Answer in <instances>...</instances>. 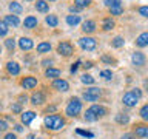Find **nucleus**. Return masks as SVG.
Returning <instances> with one entry per match:
<instances>
[{
    "label": "nucleus",
    "instance_id": "f257e3e1",
    "mask_svg": "<svg viewBox=\"0 0 148 139\" xmlns=\"http://www.w3.org/2000/svg\"><path fill=\"white\" fill-rule=\"evenodd\" d=\"M108 113V110L102 105H91L90 108L85 111V120L88 122H94L99 118H103V116Z\"/></svg>",
    "mask_w": 148,
    "mask_h": 139
},
{
    "label": "nucleus",
    "instance_id": "f03ea898",
    "mask_svg": "<svg viewBox=\"0 0 148 139\" xmlns=\"http://www.w3.org/2000/svg\"><path fill=\"white\" fill-rule=\"evenodd\" d=\"M45 127L53 131H59L65 127V119L60 114H49L45 118Z\"/></svg>",
    "mask_w": 148,
    "mask_h": 139
},
{
    "label": "nucleus",
    "instance_id": "7ed1b4c3",
    "mask_svg": "<svg viewBox=\"0 0 148 139\" xmlns=\"http://www.w3.org/2000/svg\"><path fill=\"white\" fill-rule=\"evenodd\" d=\"M82 111V102L79 97H71L66 105V110H65V113H66L69 118H76L77 114H80Z\"/></svg>",
    "mask_w": 148,
    "mask_h": 139
},
{
    "label": "nucleus",
    "instance_id": "20e7f679",
    "mask_svg": "<svg viewBox=\"0 0 148 139\" xmlns=\"http://www.w3.org/2000/svg\"><path fill=\"white\" fill-rule=\"evenodd\" d=\"M100 94H102L100 88L91 87V88H88V90L83 93V99H85L86 102H96L97 99H99V96H100Z\"/></svg>",
    "mask_w": 148,
    "mask_h": 139
},
{
    "label": "nucleus",
    "instance_id": "39448f33",
    "mask_svg": "<svg viewBox=\"0 0 148 139\" xmlns=\"http://www.w3.org/2000/svg\"><path fill=\"white\" fill-rule=\"evenodd\" d=\"M57 53L60 56L68 57V56H71L74 53V48H73V45L69 43V42H60V43L57 45Z\"/></svg>",
    "mask_w": 148,
    "mask_h": 139
},
{
    "label": "nucleus",
    "instance_id": "423d86ee",
    "mask_svg": "<svg viewBox=\"0 0 148 139\" xmlns=\"http://www.w3.org/2000/svg\"><path fill=\"white\" fill-rule=\"evenodd\" d=\"M79 43H80V46L86 51H92V50H96V46H97V42H96V39H92V37H82V39H79Z\"/></svg>",
    "mask_w": 148,
    "mask_h": 139
},
{
    "label": "nucleus",
    "instance_id": "0eeeda50",
    "mask_svg": "<svg viewBox=\"0 0 148 139\" xmlns=\"http://www.w3.org/2000/svg\"><path fill=\"white\" fill-rule=\"evenodd\" d=\"M122 102H123V105H127V107H136V104L139 102V97L134 94L133 91H128L123 94Z\"/></svg>",
    "mask_w": 148,
    "mask_h": 139
},
{
    "label": "nucleus",
    "instance_id": "6e6552de",
    "mask_svg": "<svg viewBox=\"0 0 148 139\" xmlns=\"http://www.w3.org/2000/svg\"><path fill=\"white\" fill-rule=\"evenodd\" d=\"M20 85L25 88V90H32V88L37 87V77L34 76H26L20 81Z\"/></svg>",
    "mask_w": 148,
    "mask_h": 139
},
{
    "label": "nucleus",
    "instance_id": "1a4fd4ad",
    "mask_svg": "<svg viewBox=\"0 0 148 139\" xmlns=\"http://www.w3.org/2000/svg\"><path fill=\"white\" fill-rule=\"evenodd\" d=\"M53 88L57 90V91H68L69 90V83L66 81H63V79H54Z\"/></svg>",
    "mask_w": 148,
    "mask_h": 139
},
{
    "label": "nucleus",
    "instance_id": "9d476101",
    "mask_svg": "<svg viewBox=\"0 0 148 139\" xmlns=\"http://www.w3.org/2000/svg\"><path fill=\"white\" fill-rule=\"evenodd\" d=\"M134 134L137 138H148V125H143V124H137L134 127Z\"/></svg>",
    "mask_w": 148,
    "mask_h": 139
},
{
    "label": "nucleus",
    "instance_id": "9b49d317",
    "mask_svg": "<svg viewBox=\"0 0 148 139\" xmlns=\"http://www.w3.org/2000/svg\"><path fill=\"white\" fill-rule=\"evenodd\" d=\"M18 46H20V50H23V51H29V50H32L34 43H32V40L29 37H22V39L18 40Z\"/></svg>",
    "mask_w": 148,
    "mask_h": 139
},
{
    "label": "nucleus",
    "instance_id": "f8f14e48",
    "mask_svg": "<svg viewBox=\"0 0 148 139\" xmlns=\"http://www.w3.org/2000/svg\"><path fill=\"white\" fill-rule=\"evenodd\" d=\"M6 71L11 74V76H18V74H20V65L17 62H8L6 63Z\"/></svg>",
    "mask_w": 148,
    "mask_h": 139
},
{
    "label": "nucleus",
    "instance_id": "ddd939ff",
    "mask_svg": "<svg viewBox=\"0 0 148 139\" xmlns=\"http://www.w3.org/2000/svg\"><path fill=\"white\" fill-rule=\"evenodd\" d=\"M131 60H133L134 65H137V67H142V65H145V56H143L140 51H136V53H133Z\"/></svg>",
    "mask_w": 148,
    "mask_h": 139
},
{
    "label": "nucleus",
    "instance_id": "4468645a",
    "mask_svg": "<svg viewBox=\"0 0 148 139\" xmlns=\"http://www.w3.org/2000/svg\"><path fill=\"white\" fill-rule=\"evenodd\" d=\"M45 102V94L42 91H36V93H32V96H31V104H34V105H42Z\"/></svg>",
    "mask_w": 148,
    "mask_h": 139
},
{
    "label": "nucleus",
    "instance_id": "2eb2a0df",
    "mask_svg": "<svg viewBox=\"0 0 148 139\" xmlns=\"http://www.w3.org/2000/svg\"><path fill=\"white\" fill-rule=\"evenodd\" d=\"M82 31L86 32V34H91V32L96 31V22L94 20H86L82 23Z\"/></svg>",
    "mask_w": 148,
    "mask_h": 139
},
{
    "label": "nucleus",
    "instance_id": "dca6fc26",
    "mask_svg": "<svg viewBox=\"0 0 148 139\" xmlns=\"http://www.w3.org/2000/svg\"><path fill=\"white\" fill-rule=\"evenodd\" d=\"M37 23H39L37 17H34V16H28V17L25 19V22H23V26H25L26 30H32V28L37 26Z\"/></svg>",
    "mask_w": 148,
    "mask_h": 139
},
{
    "label": "nucleus",
    "instance_id": "f3484780",
    "mask_svg": "<svg viewBox=\"0 0 148 139\" xmlns=\"http://www.w3.org/2000/svg\"><path fill=\"white\" fill-rule=\"evenodd\" d=\"M5 22H6V25L8 26H18L20 25V20H18V17L16 16V14H9V16L5 17Z\"/></svg>",
    "mask_w": 148,
    "mask_h": 139
},
{
    "label": "nucleus",
    "instance_id": "a211bd4d",
    "mask_svg": "<svg viewBox=\"0 0 148 139\" xmlns=\"http://www.w3.org/2000/svg\"><path fill=\"white\" fill-rule=\"evenodd\" d=\"M136 45L139 46V48H145V46H148V32H142V34L137 37Z\"/></svg>",
    "mask_w": 148,
    "mask_h": 139
},
{
    "label": "nucleus",
    "instance_id": "6ab92c4d",
    "mask_svg": "<svg viewBox=\"0 0 148 139\" xmlns=\"http://www.w3.org/2000/svg\"><path fill=\"white\" fill-rule=\"evenodd\" d=\"M36 9L40 12H46L49 9V3L46 2V0H37L36 2Z\"/></svg>",
    "mask_w": 148,
    "mask_h": 139
},
{
    "label": "nucleus",
    "instance_id": "aec40b11",
    "mask_svg": "<svg viewBox=\"0 0 148 139\" xmlns=\"http://www.w3.org/2000/svg\"><path fill=\"white\" fill-rule=\"evenodd\" d=\"M36 118V113L34 111H25V113L22 114V122L25 124V125H29L31 124V120Z\"/></svg>",
    "mask_w": 148,
    "mask_h": 139
},
{
    "label": "nucleus",
    "instance_id": "412c9836",
    "mask_svg": "<svg viewBox=\"0 0 148 139\" xmlns=\"http://www.w3.org/2000/svg\"><path fill=\"white\" fill-rule=\"evenodd\" d=\"M114 20L111 17H106V19H103V22H102V28H103L105 31H110V30H113L114 28Z\"/></svg>",
    "mask_w": 148,
    "mask_h": 139
},
{
    "label": "nucleus",
    "instance_id": "4be33fe9",
    "mask_svg": "<svg viewBox=\"0 0 148 139\" xmlns=\"http://www.w3.org/2000/svg\"><path fill=\"white\" fill-rule=\"evenodd\" d=\"M51 51V43L48 42H40L37 45V53H49Z\"/></svg>",
    "mask_w": 148,
    "mask_h": 139
},
{
    "label": "nucleus",
    "instance_id": "5701e85b",
    "mask_svg": "<svg viewBox=\"0 0 148 139\" xmlns=\"http://www.w3.org/2000/svg\"><path fill=\"white\" fill-rule=\"evenodd\" d=\"M9 11H11L12 14H20V12L23 11V8H22V5H20V3L11 2V3H9Z\"/></svg>",
    "mask_w": 148,
    "mask_h": 139
},
{
    "label": "nucleus",
    "instance_id": "b1692460",
    "mask_svg": "<svg viewBox=\"0 0 148 139\" xmlns=\"http://www.w3.org/2000/svg\"><path fill=\"white\" fill-rule=\"evenodd\" d=\"M66 23L69 26H76V25H79V23H80V16H68L66 17Z\"/></svg>",
    "mask_w": 148,
    "mask_h": 139
},
{
    "label": "nucleus",
    "instance_id": "393cba45",
    "mask_svg": "<svg viewBox=\"0 0 148 139\" xmlns=\"http://www.w3.org/2000/svg\"><path fill=\"white\" fill-rule=\"evenodd\" d=\"M45 74H46V77H59L60 76V70L59 68H48L45 71Z\"/></svg>",
    "mask_w": 148,
    "mask_h": 139
},
{
    "label": "nucleus",
    "instance_id": "a878e982",
    "mask_svg": "<svg viewBox=\"0 0 148 139\" xmlns=\"http://www.w3.org/2000/svg\"><path fill=\"white\" fill-rule=\"evenodd\" d=\"M46 23H48L49 26L56 28V26L59 25V19L56 17V16H53V14H51V16H46Z\"/></svg>",
    "mask_w": 148,
    "mask_h": 139
},
{
    "label": "nucleus",
    "instance_id": "bb28decb",
    "mask_svg": "<svg viewBox=\"0 0 148 139\" xmlns=\"http://www.w3.org/2000/svg\"><path fill=\"white\" fill-rule=\"evenodd\" d=\"M111 45H113L114 48H120V46H123V45H125V40H123V37H120V36L114 37V39H113V42H111Z\"/></svg>",
    "mask_w": 148,
    "mask_h": 139
},
{
    "label": "nucleus",
    "instance_id": "cd10ccee",
    "mask_svg": "<svg viewBox=\"0 0 148 139\" xmlns=\"http://www.w3.org/2000/svg\"><path fill=\"white\" fill-rule=\"evenodd\" d=\"M116 122L117 124H128L130 122V118H128V114H117L116 116Z\"/></svg>",
    "mask_w": 148,
    "mask_h": 139
},
{
    "label": "nucleus",
    "instance_id": "c85d7f7f",
    "mask_svg": "<svg viewBox=\"0 0 148 139\" xmlns=\"http://www.w3.org/2000/svg\"><path fill=\"white\" fill-rule=\"evenodd\" d=\"M8 31H9V28H8V25H6V22H5V20H0V37L6 36Z\"/></svg>",
    "mask_w": 148,
    "mask_h": 139
},
{
    "label": "nucleus",
    "instance_id": "c756f323",
    "mask_svg": "<svg viewBox=\"0 0 148 139\" xmlns=\"http://www.w3.org/2000/svg\"><path fill=\"white\" fill-rule=\"evenodd\" d=\"M103 3H105L108 8H113V6H122V0H103Z\"/></svg>",
    "mask_w": 148,
    "mask_h": 139
},
{
    "label": "nucleus",
    "instance_id": "7c9ffc66",
    "mask_svg": "<svg viewBox=\"0 0 148 139\" xmlns=\"http://www.w3.org/2000/svg\"><path fill=\"white\" fill-rule=\"evenodd\" d=\"M80 81H82V83H86V85H92V83H94V77L90 76V74H83V76L80 77Z\"/></svg>",
    "mask_w": 148,
    "mask_h": 139
},
{
    "label": "nucleus",
    "instance_id": "2f4dec72",
    "mask_svg": "<svg viewBox=\"0 0 148 139\" xmlns=\"http://www.w3.org/2000/svg\"><path fill=\"white\" fill-rule=\"evenodd\" d=\"M74 5L79 8H86L91 5V0H74Z\"/></svg>",
    "mask_w": 148,
    "mask_h": 139
},
{
    "label": "nucleus",
    "instance_id": "473e14b6",
    "mask_svg": "<svg viewBox=\"0 0 148 139\" xmlns=\"http://www.w3.org/2000/svg\"><path fill=\"white\" fill-rule=\"evenodd\" d=\"M110 12H111V16H120V14H123V8L122 6H113V8H110Z\"/></svg>",
    "mask_w": 148,
    "mask_h": 139
},
{
    "label": "nucleus",
    "instance_id": "72a5a7b5",
    "mask_svg": "<svg viewBox=\"0 0 148 139\" xmlns=\"http://www.w3.org/2000/svg\"><path fill=\"white\" fill-rule=\"evenodd\" d=\"M100 77H103L105 81H110V79L113 77V71H111V70H102V71H100Z\"/></svg>",
    "mask_w": 148,
    "mask_h": 139
},
{
    "label": "nucleus",
    "instance_id": "f704fd0d",
    "mask_svg": "<svg viewBox=\"0 0 148 139\" xmlns=\"http://www.w3.org/2000/svg\"><path fill=\"white\" fill-rule=\"evenodd\" d=\"M139 114H140V118H142V119L148 120V104L142 107V108H140V111H139Z\"/></svg>",
    "mask_w": 148,
    "mask_h": 139
},
{
    "label": "nucleus",
    "instance_id": "c9c22d12",
    "mask_svg": "<svg viewBox=\"0 0 148 139\" xmlns=\"http://www.w3.org/2000/svg\"><path fill=\"white\" fill-rule=\"evenodd\" d=\"M5 45H6V48L9 51H14V48H16V40L14 39H6L5 40Z\"/></svg>",
    "mask_w": 148,
    "mask_h": 139
},
{
    "label": "nucleus",
    "instance_id": "e433bc0d",
    "mask_svg": "<svg viewBox=\"0 0 148 139\" xmlns=\"http://www.w3.org/2000/svg\"><path fill=\"white\" fill-rule=\"evenodd\" d=\"M102 62H105V63H116V59L114 57H111V56H106V54H103L102 56Z\"/></svg>",
    "mask_w": 148,
    "mask_h": 139
},
{
    "label": "nucleus",
    "instance_id": "4c0bfd02",
    "mask_svg": "<svg viewBox=\"0 0 148 139\" xmlns=\"http://www.w3.org/2000/svg\"><path fill=\"white\" fill-rule=\"evenodd\" d=\"M139 14L148 19V6H140V8H139Z\"/></svg>",
    "mask_w": 148,
    "mask_h": 139
},
{
    "label": "nucleus",
    "instance_id": "58836bf2",
    "mask_svg": "<svg viewBox=\"0 0 148 139\" xmlns=\"http://www.w3.org/2000/svg\"><path fill=\"white\" fill-rule=\"evenodd\" d=\"M77 134H80V136H85V138H92L94 134L91 131H83V130H77Z\"/></svg>",
    "mask_w": 148,
    "mask_h": 139
},
{
    "label": "nucleus",
    "instance_id": "ea45409f",
    "mask_svg": "<svg viewBox=\"0 0 148 139\" xmlns=\"http://www.w3.org/2000/svg\"><path fill=\"white\" fill-rule=\"evenodd\" d=\"M6 130H8V122L0 119V131H6Z\"/></svg>",
    "mask_w": 148,
    "mask_h": 139
},
{
    "label": "nucleus",
    "instance_id": "a19ab883",
    "mask_svg": "<svg viewBox=\"0 0 148 139\" xmlns=\"http://www.w3.org/2000/svg\"><path fill=\"white\" fill-rule=\"evenodd\" d=\"M11 110H12V113H20V111H22V107H20V104H14V105L11 107Z\"/></svg>",
    "mask_w": 148,
    "mask_h": 139
},
{
    "label": "nucleus",
    "instance_id": "79ce46f5",
    "mask_svg": "<svg viewBox=\"0 0 148 139\" xmlns=\"http://www.w3.org/2000/svg\"><path fill=\"white\" fill-rule=\"evenodd\" d=\"M79 65H80V62H79V60H77L76 63H73V67H71V73H76V71H77Z\"/></svg>",
    "mask_w": 148,
    "mask_h": 139
},
{
    "label": "nucleus",
    "instance_id": "37998d69",
    "mask_svg": "<svg viewBox=\"0 0 148 139\" xmlns=\"http://www.w3.org/2000/svg\"><path fill=\"white\" fill-rule=\"evenodd\" d=\"M122 139H134V133H125Z\"/></svg>",
    "mask_w": 148,
    "mask_h": 139
},
{
    "label": "nucleus",
    "instance_id": "c03bdc74",
    "mask_svg": "<svg viewBox=\"0 0 148 139\" xmlns=\"http://www.w3.org/2000/svg\"><path fill=\"white\" fill-rule=\"evenodd\" d=\"M5 139H17V136L14 133H6V136H5Z\"/></svg>",
    "mask_w": 148,
    "mask_h": 139
},
{
    "label": "nucleus",
    "instance_id": "a18cd8bd",
    "mask_svg": "<svg viewBox=\"0 0 148 139\" xmlns=\"http://www.w3.org/2000/svg\"><path fill=\"white\" fill-rule=\"evenodd\" d=\"M80 9H82V8H79V6H76V5H74V6L69 8V11H71V12H79Z\"/></svg>",
    "mask_w": 148,
    "mask_h": 139
},
{
    "label": "nucleus",
    "instance_id": "49530a36",
    "mask_svg": "<svg viewBox=\"0 0 148 139\" xmlns=\"http://www.w3.org/2000/svg\"><path fill=\"white\" fill-rule=\"evenodd\" d=\"M133 93H134V94H136V96L139 97V99H140V96H142V93H140V90H139V88H134V90H133Z\"/></svg>",
    "mask_w": 148,
    "mask_h": 139
},
{
    "label": "nucleus",
    "instance_id": "de8ad7c7",
    "mask_svg": "<svg viewBox=\"0 0 148 139\" xmlns=\"http://www.w3.org/2000/svg\"><path fill=\"white\" fill-rule=\"evenodd\" d=\"M18 100H20L18 104H25V102L28 100V97H26V96H20V97H18Z\"/></svg>",
    "mask_w": 148,
    "mask_h": 139
},
{
    "label": "nucleus",
    "instance_id": "09e8293b",
    "mask_svg": "<svg viewBox=\"0 0 148 139\" xmlns=\"http://www.w3.org/2000/svg\"><path fill=\"white\" fill-rule=\"evenodd\" d=\"M22 130H23V128H22V125H16V131H17V133H20Z\"/></svg>",
    "mask_w": 148,
    "mask_h": 139
},
{
    "label": "nucleus",
    "instance_id": "8fccbe9b",
    "mask_svg": "<svg viewBox=\"0 0 148 139\" xmlns=\"http://www.w3.org/2000/svg\"><path fill=\"white\" fill-rule=\"evenodd\" d=\"M83 67H85V68H91V67H92V62H86Z\"/></svg>",
    "mask_w": 148,
    "mask_h": 139
},
{
    "label": "nucleus",
    "instance_id": "3c124183",
    "mask_svg": "<svg viewBox=\"0 0 148 139\" xmlns=\"http://www.w3.org/2000/svg\"><path fill=\"white\" fill-rule=\"evenodd\" d=\"M48 63L51 65V63H53V60H43V65H45V67H48Z\"/></svg>",
    "mask_w": 148,
    "mask_h": 139
},
{
    "label": "nucleus",
    "instance_id": "603ef678",
    "mask_svg": "<svg viewBox=\"0 0 148 139\" xmlns=\"http://www.w3.org/2000/svg\"><path fill=\"white\" fill-rule=\"evenodd\" d=\"M56 110V107L54 105H51V107H48V111H54Z\"/></svg>",
    "mask_w": 148,
    "mask_h": 139
},
{
    "label": "nucleus",
    "instance_id": "864d4df0",
    "mask_svg": "<svg viewBox=\"0 0 148 139\" xmlns=\"http://www.w3.org/2000/svg\"><path fill=\"white\" fill-rule=\"evenodd\" d=\"M28 139H40V138H36L34 134H29V136H28Z\"/></svg>",
    "mask_w": 148,
    "mask_h": 139
},
{
    "label": "nucleus",
    "instance_id": "5fc2aeb1",
    "mask_svg": "<svg viewBox=\"0 0 148 139\" xmlns=\"http://www.w3.org/2000/svg\"><path fill=\"white\" fill-rule=\"evenodd\" d=\"M145 87L148 88V81H145Z\"/></svg>",
    "mask_w": 148,
    "mask_h": 139
},
{
    "label": "nucleus",
    "instance_id": "6e6d98bb",
    "mask_svg": "<svg viewBox=\"0 0 148 139\" xmlns=\"http://www.w3.org/2000/svg\"><path fill=\"white\" fill-rule=\"evenodd\" d=\"M46 2H56V0H46Z\"/></svg>",
    "mask_w": 148,
    "mask_h": 139
},
{
    "label": "nucleus",
    "instance_id": "4d7b16f0",
    "mask_svg": "<svg viewBox=\"0 0 148 139\" xmlns=\"http://www.w3.org/2000/svg\"><path fill=\"white\" fill-rule=\"evenodd\" d=\"M0 53H2V48H0Z\"/></svg>",
    "mask_w": 148,
    "mask_h": 139
},
{
    "label": "nucleus",
    "instance_id": "13d9d810",
    "mask_svg": "<svg viewBox=\"0 0 148 139\" xmlns=\"http://www.w3.org/2000/svg\"><path fill=\"white\" fill-rule=\"evenodd\" d=\"M28 2H32V0H28Z\"/></svg>",
    "mask_w": 148,
    "mask_h": 139
}]
</instances>
